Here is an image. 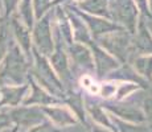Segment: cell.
Returning a JSON list of instances; mask_svg holds the SVG:
<instances>
[{
	"label": "cell",
	"mask_w": 152,
	"mask_h": 132,
	"mask_svg": "<svg viewBox=\"0 0 152 132\" xmlns=\"http://www.w3.org/2000/svg\"><path fill=\"white\" fill-rule=\"evenodd\" d=\"M33 1V12L36 20H40L44 15H46V11L56 3L53 0H32Z\"/></svg>",
	"instance_id": "23"
},
{
	"label": "cell",
	"mask_w": 152,
	"mask_h": 132,
	"mask_svg": "<svg viewBox=\"0 0 152 132\" xmlns=\"http://www.w3.org/2000/svg\"><path fill=\"white\" fill-rule=\"evenodd\" d=\"M29 89V85H7L0 87V107L3 106H12L16 107L24 102V96Z\"/></svg>",
	"instance_id": "13"
},
{
	"label": "cell",
	"mask_w": 152,
	"mask_h": 132,
	"mask_svg": "<svg viewBox=\"0 0 152 132\" xmlns=\"http://www.w3.org/2000/svg\"><path fill=\"white\" fill-rule=\"evenodd\" d=\"M12 119H11L10 114H3L0 112V131L3 130H8L12 127Z\"/></svg>",
	"instance_id": "29"
},
{
	"label": "cell",
	"mask_w": 152,
	"mask_h": 132,
	"mask_svg": "<svg viewBox=\"0 0 152 132\" xmlns=\"http://www.w3.org/2000/svg\"><path fill=\"white\" fill-rule=\"evenodd\" d=\"M103 108L109 110L110 112L115 114L116 118L132 124H143L145 123V116L142 108L136 107L132 103L126 102H115V103H107L103 106Z\"/></svg>",
	"instance_id": "7"
},
{
	"label": "cell",
	"mask_w": 152,
	"mask_h": 132,
	"mask_svg": "<svg viewBox=\"0 0 152 132\" xmlns=\"http://www.w3.org/2000/svg\"><path fill=\"white\" fill-rule=\"evenodd\" d=\"M69 53L72 60L75 62L77 66H81L87 70H94V57L90 48L85 44L73 42L69 45Z\"/></svg>",
	"instance_id": "15"
},
{
	"label": "cell",
	"mask_w": 152,
	"mask_h": 132,
	"mask_svg": "<svg viewBox=\"0 0 152 132\" xmlns=\"http://www.w3.org/2000/svg\"><path fill=\"white\" fill-rule=\"evenodd\" d=\"M28 81L29 85H31L32 93L31 95L28 96L27 99H24L23 102V106H33V104H39L40 107H46V106H52V104H57L60 103V99L54 98L53 95H50L49 93H46L45 90L42 89L39 85V82H36L34 77H31L28 75Z\"/></svg>",
	"instance_id": "12"
},
{
	"label": "cell",
	"mask_w": 152,
	"mask_h": 132,
	"mask_svg": "<svg viewBox=\"0 0 152 132\" xmlns=\"http://www.w3.org/2000/svg\"><path fill=\"white\" fill-rule=\"evenodd\" d=\"M91 132H113V131H110V130H107V128L95 124V125H93L91 127Z\"/></svg>",
	"instance_id": "32"
},
{
	"label": "cell",
	"mask_w": 152,
	"mask_h": 132,
	"mask_svg": "<svg viewBox=\"0 0 152 132\" xmlns=\"http://www.w3.org/2000/svg\"><path fill=\"white\" fill-rule=\"evenodd\" d=\"M115 91H116V87L114 85H103L101 87V90H99V94L102 96H104V98H110L111 95L115 94Z\"/></svg>",
	"instance_id": "30"
},
{
	"label": "cell",
	"mask_w": 152,
	"mask_h": 132,
	"mask_svg": "<svg viewBox=\"0 0 152 132\" xmlns=\"http://www.w3.org/2000/svg\"><path fill=\"white\" fill-rule=\"evenodd\" d=\"M3 3H4V8H5V17H8L12 13L13 8L16 7L19 0H3Z\"/></svg>",
	"instance_id": "31"
},
{
	"label": "cell",
	"mask_w": 152,
	"mask_h": 132,
	"mask_svg": "<svg viewBox=\"0 0 152 132\" xmlns=\"http://www.w3.org/2000/svg\"><path fill=\"white\" fill-rule=\"evenodd\" d=\"M5 132H19V127H17V125H12L11 128L5 130Z\"/></svg>",
	"instance_id": "33"
},
{
	"label": "cell",
	"mask_w": 152,
	"mask_h": 132,
	"mask_svg": "<svg viewBox=\"0 0 152 132\" xmlns=\"http://www.w3.org/2000/svg\"><path fill=\"white\" fill-rule=\"evenodd\" d=\"M115 17L130 34H134L139 21V11L134 0H115Z\"/></svg>",
	"instance_id": "4"
},
{
	"label": "cell",
	"mask_w": 152,
	"mask_h": 132,
	"mask_svg": "<svg viewBox=\"0 0 152 132\" xmlns=\"http://www.w3.org/2000/svg\"><path fill=\"white\" fill-rule=\"evenodd\" d=\"M132 66L140 78L148 83H152V54L138 55L134 60Z\"/></svg>",
	"instance_id": "19"
},
{
	"label": "cell",
	"mask_w": 152,
	"mask_h": 132,
	"mask_svg": "<svg viewBox=\"0 0 152 132\" xmlns=\"http://www.w3.org/2000/svg\"><path fill=\"white\" fill-rule=\"evenodd\" d=\"M85 107H86V111L89 112V115L93 118V120L97 122L98 125L107 128V130H110L113 132H118L115 124L113 123V120L104 112L103 106H101L98 103H93V102H90V101H86V106H85Z\"/></svg>",
	"instance_id": "18"
},
{
	"label": "cell",
	"mask_w": 152,
	"mask_h": 132,
	"mask_svg": "<svg viewBox=\"0 0 152 132\" xmlns=\"http://www.w3.org/2000/svg\"><path fill=\"white\" fill-rule=\"evenodd\" d=\"M33 42L39 53L42 55H50L54 49V41L52 36V26H50V15H44L40 20H37L36 25L33 26Z\"/></svg>",
	"instance_id": "3"
},
{
	"label": "cell",
	"mask_w": 152,
	"mask_h": 132,
	"mask_svg": "<svg viewBox=\"0 0 152 132\" xmlns=\"http://www.w3.org/2000/svg\"><path fill=\"white\" fill-rule=\"evenodd\" d=\"M148 3H150V9H151V12H152V0H148Z\"/></svg>",
	"instance_id": "34"
},
{
	"label": "cell",
	"mask_w": 152,
	"mask_h": 132,
	"mask_svg": "<svg viewBox=\"0 0 152 132\" xmlns=\"http://www.w3.org/2000/svg\"><path fill=\"white\" fill-rule=\"evenodd\" d=\"M27 58L20 46L13 44L11 48L8 46V54L0 67V82L5 85H23V81L27 77Z\"/></svg>",
	"instance_id": "1"
},
{
	"label": "cell",
	"mask_w": 152,
	"mask_h": 132,
	"mask_svg": "<svg viewBox=\"0 0 152 132\" xmlns=\"http://www.w3.org/2000/svg\"><path fill=\"white\" fill-rule=\"evenodd\" d=\"M77 16L80 19H83L85 23L87 25V29L89 32H91V36L94 37L95 40L99 39V37L104 36L107 33H111V32H116V31H123V26L116 24V23H111L110 20L103 19V17H97V16H91V15L87 13H82L81 11H77Z\"/></svg>",
	"instance_id": "9"
},
{
	"label": "cell",
	"mask_w": 152,
	"mask_h": 132,
	"mask_svg": "<svg viewBox=\"0 0 152 132\" xmlns=\"http://www.w3.org/2000/svg\"><path fill=\"white\" fill-rule=\"evenodd\" d=\"M10 115L15 125L17 127L32 128L46 120V116L42 112L41 107H37V106H21V107L13 108Z\"/></svg>",
	"instance_id": "5"
},
{
	"label": "cell",
	"mask_w": 152,
	"mask_h": 132,
	"mask_svg": "<svg viewBox=\"0 0 152 132\" xmlns=\"http://www.w3.org/2000/svg\"><path fill=\"white\" fill-rule=\"evenodd\" d=\"M139 13H142L143 19H152V12L150 9V3L148 0H134Z\"/></svg>",
	"instance_id": "26"
},
{
	"label": "cell",
	"mask_w": 152,
	"mask_h": 132,
	"mask_svg": "<svg viewBox=\"0 0 152 132\" xmlns=\"http://www.w3.org/2000/svg\"><path fill=\"white\" fill-rule=\"evenodd\" d=\"M139 89H143V86L139 83H123V85H121V86L116 89V101L121 102L126 95H128L130 93L135 91V90H139Z\"/></svg>",
	"instance_id": "24"
},
{
	"label": "cell",
	"mask_w": 152,
	"mask_h": 132,
	"mask_svg": "<svg viewBox=\"0 0 152 132\" xmlns=\"http://www.w3.org/2000/svg\"><path fill=\"white\" fill-rule=\"evenodd\" d=\"M11 26H12L13 34L17 40L20 49L24 52V54L27 57H31L32 54V42H31V33H29V29L24 25V23L21 20H19L17 17H12L11 19Z\"/></svg>",
	"instance_id": "16"
},
{
	"label": "cell",
	"mask_w": 152,
	"mask_h": 132,
	"mask_svg": "<svg viewBox=\"0 0 152 132\" xmlns=\"http://www.w3.org/2000/svg\"><path fill=\"white\" fill-rule=\"evenodd\" d=\"M143 112L145 116V122L150 124V127L152 128V96H147L143 101Z\"/></svg>",
	"instance_id": "27"
},
{
	"label": "cell",
	"mask_w": 152,
	"mask_h": 132,
	"mask_svg": "<svg viewBox=\"0 0 152 132\" xmlns=\"http://www.w3.org/2000/svg\"><path fill=\"white\" fill-rule=\"evenodd\" d=\"M78 7L85 11V13L91 16L103 17V19L111 20L113 13L109 7V0H81Z\"/></svg>",
	"instance_id": "17"
},
{
	"label": "cell",
	"mask_w": 152,
	"mask_h": 132,
	"mask_svg": "<svg viewBox=\"0 0 152 132\" xmlns=\"http://www.w3.org/2000/svg\"><path fill=\"white\" fill-rule=\"evenodd\" d=\"M144 20L140 17L132 40V49L138 52L139 55L152 54V33Z\"/></svg>",
	"instance_id": "11"
},
{
	"label": "cell",
	"mask_w": 152,
	"mask_h": 132,
	"mask_svg": "<svg viewBox=\"0 0 152 132\" xmlns=\"http://www.w3.org/2000/svg\"><path fill=\"white\" fill-rule=\"evenodd\" d=\"M150 31H151V33H152V29H150Z\"/></svg>",
	"instance_id": "35"
},
{
	"label": "cell",
	"mask_w": 152,
	"mask_h": 132,
	"mask_svg": "<svg viewBox=\"0 0 152 132\" xmlns=\"http://www.w3.org/2000/svg\"><path fill=\"white\" fill-rule=\"evenodd\" d=\"M87 46L90 48V50L93 53V57H94V66L97 70V74L99 77H103L107 73L115 70L119 66V62L113 57L111 54H109L104 50L102 46H99L97 42H93L90 41L87 44Z\"/></svg>",
	"instance_id": "10"
},
{
	"label": "cell",
	"mask_w": 152,
	"mask_h": 132,
	"mask_svg": "<svg viewBox=\"0 0 152 132\" xmlns=\"http://www.w3.org/2000/svg\"><path fill=\"white\" fill-rule=\"evenodd\" d=\"M97 40L98 45L113 55L119 63H124L128 60V55L132 50V40L126 29L111 32Z\"/></svg>",
	"instance_id": "2"
},
{
	"label": "cell",
	"mask_w": 152,
	"mask_h": 132,
	"mask_svg": "<svg viewBox=\"0 0 152 132\" xmlns=\"http://www.w3.org/2000/svg\"><path fill=\"white\" fill-rule=\"evenodd\" d=\"M8 50V42H7V32L4 28H0V62L4 58L5 53Z\"/></svg>",
	"instance_id": "28"
},
{
	"label": "cell",
	"mask_w": 152,
	"mask_h": 132,
	"mask_svg": "<svg viewBox=\"0 0 152 132\" xmlns=\"http://www.w3.org/2000/svg\"><path fill=\"white\" fill-rule=\"evenodd\" d=\"M64 39L61 36V33L57 29V40L54 41V49L53 53H52L49 57V62H50L52 67L54 69L56 74L60 77V79H64V81H69L72 78L70 75V69H69V61H68V55L65 53V49H64Z\"/></svg>",
	"instance_id": "8"
},
{
	"label": "cell",
	"mask_w": 152,
	"mask_h": 132,
	"mask_svg": "<svg viewBox=\"0 0 152 132\" xmlns=\"http://www.w3.org/2000/svg\"><path fill=\"white\" fill-rule=\"evenodd\" d=\"M20 15H21V21L24 25L31 31L34 26L33 21V7H32V0H21L20 1Z\"/></svg>",
	"instance_id": "21"
},
{
	"label": "cell",
	"mask_w": 152,
	"mask_h": 132,
	"mask_svg": "<svg viewBox=\"0 0 152 132\" xmlns=\"http://www.w3.org/2000/svg\"><path fill=\"white\" fill-rule=\"evenodd\" d=\"M42 112L45 114L46 118L52 120L54 125L57 127H69V125L77 124V116L70 111L69 108L65 107H56V106H46L41 107Z\"/></svg>",
	"instance_id": "14"
},
{
	"label": "cell",
	"mask_w": 152,
	"mask_h": 132,
	"mask_svg": "<svg viewBox=\"0 0 152 132\" xmlns=\"http://www.w3.org/2000/svg\"><path fill=\"white\" fill-rule=\"evenodd\" d=\"M25 132H62V130H60V128L57 127V125H54L52 122H48V120H45V122L40 123V124L34 125V127L29 128L28 131Z\"/></svg>",
	"instance_id": "25"
},
{
	"label": "cell",
	"mask_w": 152,
	"mask_h": 132,
	"mask_svg": "<svg viewBox=\"0 0 152 132\" xmlns=\"http://www.w3.org/2000/svg\"><path fill=\"white\" fill-rule=\"evenodd\" d=\"M66 103L70 106V108L73 110V114L77 116L81 122H86L85 118V106H83V99L78 93H72L68 98L65 99Z\"/></svg>",
	"instance_id": "20"
},
{
	"label": "cell",
	"mask_w": 152,
	"mask_h": 132,
	"mask_svg": "<svg viewBox=\"0 0 152 132\" xmlns=\"http://www.w3.org/2000/svg\"><path fill=\"white\" fill-rule=\"evenodd\" d=\"M32 54L34 57V65H36V74L39 75V82L45 85H53L56 91H64V87L61 85V79L56 74L54 69L52 67L49 60L39 53L34 48H32Z\"/></svg>",
	"instance_id": "6"
},
{
	"label": "cell",
	"mask_w": 152,
	"mask_h": 132,
	"mask_svg": "<svg viewBox=\"0 0 152 132\" xmlns=\"http://www.w3.org/2000/svg\"><path fill=\"white\" fill-rule=\"evenodd\" d=\"M113 123L116 125V131L119 132H150V128L144 127L140 124H132V123H127L123 120L114 118Z\"/></svg>",
	"instance_id": "22"
}]
</instances>
